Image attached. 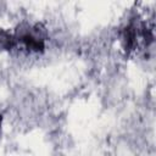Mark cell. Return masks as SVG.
I'll return each mask as SVG.
<instances>
[{
	"label": "cell",
	"instance_id": "6da1fadb",
	"mask_svg": "<svg viewBox=\"0 0 156 156\" xmlns=\"http://www.w3.org/2000/svg\"><path fill=\"white\" fill-rule=\"evenodd\" d=\"M16 45V37L10 34L6 30L0 29V49L10 50Z\"/></svg>",
	"mask_w": 156,
	"mask_h": 156
}]
</instances>
